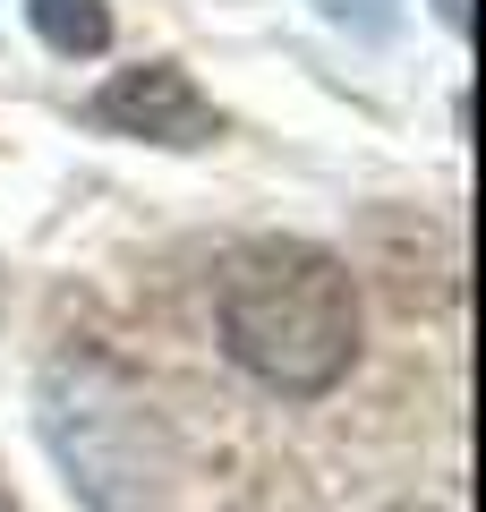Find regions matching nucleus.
Returning a JSON list of instances; mask_svg holds the SVG:
<instances>
[{
    "label": "nucleus",
    "mask_w": 486,
    "mask_h": 512,
    "mask_svg": "<svg viewBox=\"0 0 486 512\" xmlns=\"http://www.w3.org/2000/svg\"><path fill=\"white\" fill-rule=\"evenodd\" d=\"M94 128H120V137H154V146H214V103L188 86V69L171 60H145V69H120L103 94H94Z\"/></svg>",
    "instance_id": "2"
},
{
    "label": "nucleus",
    "mask_w": 486,
    "mask_h": 512,
    "mask_svg": "<svg viewBox=\"0 0 486 512\" xmlns=\"http://www.w3.org/2000/svg\"><path fill=\"white\" fill-rule=\"evenodd\" d=\"M0 512H18V504H9V478H0Z\"/></svg>",
    "instance_id": "5"
},
{
    "label": "nucleus",
    "mask_w": 486,
    "mask_h": 512,
    "mask_svg": "<svg viewBox=\"0 0 486 512\" xmlns=\"http://www.w3.org/2000/svg\"><path fill=\"white\" fill-rule=\"evenodd\" d=\"M435 9H444V26H461V18H469V0H435Z\"/></svg>",
    "instance_id": "4"
},
{
    "label": "nucleus",
    "mask_w": 486,
    "mask_h": 512,
    "mask_svg": "<svg viewBox=\"0 0 486 512\" xmlns=\"http://www.w3.org/2000/svg\"><path fill=\"white\" fill-rule=\"evenodd\" d=\"M393 512H435V504H393Z\"/></svg>",
    "instance_id": "6"
},
{
    "label": "nucleus",
    "mask_w": 486,
    "mask_h": 512,
    "mask_svg": "<svg viewBox=\"0 0 486 512\" xmlns=\"http://www.w3.org/2000/svg\"><path fill=\"white\" fill-rule=\"evenodd\" d=\"M26 18H35V35L52 43V52H69V60H94L111 43V9L103 0H26Z\"/></svg>",
    "instance_id": "3"
},
{
    "label": "nucleus",
    "mask_w": 486,
    "mask_h": 512,
    "mask_svg": "<svg viewBox=\"0 0 486 512\" xmlns=\"http://www.w3.org/2000/svg\"><path fill=\"white\" fill-rule=\"evenodd\" d=\"M222 350L273 393H324L359 359V291L307 239H248L222 265Z\"/></svg>",
    "instance_id": "1"
}]
</instances>
